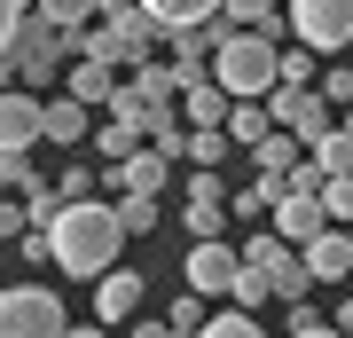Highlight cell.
I'll return each instance as SVG.
<instances>
[{
  "label": "cell",
  "mask_w": 353,
  "mask_h": 338,
  "mask_svg": "<svg viewBox=\"0 0 353 338\" xmlns=\"http://www.w3.org/2000/svg\"><path fill=\"white\" fill-rule=\"evenodd\" d=\"M48 244H55V267H63V276L102 283L118 267V252H126V228H118L110 197H94V205H63V213L48 220Z\"/></svg>",
  "instance_id": "6da1fadb"
},
{
  "label": "cell",
  "mask_w": 353,
  "mask_h": 338,
  "mask_svg": "<svg viewBox=\"0 0 353 338\" xmlns=\"http://www.w3.org/2000/svg\"><path fill=\"white\" fill-rule=\"evenodd\" d=\"M63 63H71V39L48 32V24L32 16L24 39L8 48V63H0V95H39V102H48V87L63 79Z\"/></svg>",
  "instance_id": "7a4b0ae2"
},
{
  "label": "cell",
  "mask_w": 353,
  "mask_h": 338,
  "mask_svg": "<svg viewBox=\"0 0 353 338\" xmlns=\"http://www.w3.org/2000/svg\"><path fill=\"white\" fill-rule=\"evenodd\" d=\"M150 48H157V32H150L141 8H102V24L71 48V63L87 55V63H102V71H126V79H134L141 63H150Z\"/></svg>",
  "instance_id": "3957f363"
},
{
  "label": "cell",
  "mask_w": 353,
  "mask_h": 338,
  "mask_svg": "<svg viewBox=\"0 0 353 338\" xmlns=\"http://www.w3.org/2000/svg\"><path fill=\"white\" fill-rule=\"evenodd\" d=\"M0 338H71V314L48 283H0Z\"/></svg>",
  "instance_id": "277c9868"
},
{
  "label": "cell",
  "mask_w": 353,
  "mask_h": 338,
  "mask_svg": "<svg viewBox=\"0 0 353 338\" xmlns=\"http://www.w3.org/2000/svg\"><path fill=\"white\" fill-rule=\"evenodd\" d=\"M290 32H299L306 55L345 63V48H353V0H299V8H290Z\"/></svg>",
  "instance_id": "5b68a950"
},
{
  "label": "cell",
  "mask_w": 353,
  "mask_h": 338,
  "mask_svg": "<svg viewBox=\"0 0 353 338\" xmlns=\"http://www.w3.org/2000/svg\"><path fill=\"white\" fill-rule=\"evenodd\" d=\"M267 111H275V134H290L299 150H314V142L338 134V111H330L314 87H275V95H267Z\"/></svg>",
  "instance_id": "8992f818"
},
{
  "label": "cell",
  "mask_w": 353,
  "mask_h": 338,
  "mask_svg": "<svg viewBox=\"0 0 353 338\" xmlns=\"http://www.w3.org/2000/svg\"><path fill=\"white\" fill-rule=\"evenodd\" d=\"M181 276L204 307L212 299H236V276H243V252L236 244H189V260H181Z\"/></svg>",
  "instance_id": "52a82bcc"
},
{
  "label": "cell",
  "mask_w": 353,
  "mask_h": 338,
  "mask_svg": "<svg viewBox=\"0 0 353 338\" xmlns=\"http://www.w3.org/2000/svg\"><path fill=\"white\" fill-rule=\"evenodd\" d=\"M134 314H150V283L134 276V267H110V276L94 283V323H134Z\"/></svg>",
  "instance_id": "ba28073f"
},
{
  "label": "cell",
  "mask_w": 353,
  "mask_h": 338,
  "mask_svg": "<svg viewBox=\"0 0 353 338\" xmlns=\"http://www.w3.org/2000/svg\"><path fill=\"white\" fill-rule=\"evenodd\" d=\"M102 181H110L118 197H157V189L173 181V158H165V150H150V142H141V150H134L126 165H110V173H102Z\"/></svg>",
  "instance_id": "9c48e42d"
},
{
  "label": "cell",
  "mask_w": 353,
  "mask_h": 338,
  "mask_svg": "<svg viewBox=\"0 0 353 338\" xmlns=\"http://www.w3.org/2000/svg\"><path fill=\"white\" fill-rule=\"evenodd\" d=\"M150 32H173V39H196V32H220V8L212 0H150Z\"/></svg>",
  "instance_id": "30bf717a"
},
{
  "label": "cell",
  "mask_w": 353,
  "mask_h": 338,
  "mask_svg": "<svg viewBox=\"0 0 353 338\" xmlns=\"http://www.w3.org/2000/svg\"><path fill=\"white\" fill-rule=\"evenodd\" d=\"M39 142H55V150L94 142V111H79L71 95H48V102H39Z\"/></svg>",
  "instance_id": "8fae6325"
},
{
  "label": "cell",
  "mask_w": 353,
  "mask_h": 338,
  "mask_svg": "<svg viewBox=\"0 0 353 338\" xmlns=\"http://www.w3.org/2000/svg\"><path fill=\"white\" fill-rule=\"evenodd\" d=\"M39 150V95H0V158Z\"/></svg>",
  "instance_id": "7c38bea8"
},
{
  "label": "cell",
  "mask_w": 353,
  "mask_h": 338,
  "mask_svg": "<svg viewBox=\"0 0 353 338\" xmlns=\"http://www.w3.org/2000/svg\"><path fill=\"white\" fill-rule=\"evenodd\" d=\"M63 95L79 102V111H110V95H118V71H102V63H63Z\"/></svg>",
  "instance_id": "4fadbf2b"
},
{
  "label": "cell",
  "mask_w": 353,
  "mask_h": 338,
  "mask_svg": "<svg viewBox=\"0 0 353 338\" xmlns=\"http://www.w3.org/2000/svg\"><path fill=\"white\" fill-rule=\"evenodd\" d=\"M299 260H306V276H314V283H345V276H353V236H345V228H330V236H314Z\"/></svg>",
  "instance_id": "5bb4252c"
},
{
  "label": "cell",
  "mask_w": 353,
  "mask_h": 338,
  "mask_svg": "<svg viewBox=\"0 0 353 338\" xmlns=\"http://www.w3.org/2000/svg\"><path fill=\"white\" fill-rule=\"evenodd\" d=\"M228 32H259V39H283L290 32V8H275V0H228Z\"/></svg>",
  "instance_id": "9a60e30c"
},
{
  "label": "cell",
  "mask_w": 353,
  "mask_h": 338,
  "mask_svg": "<svg viewBox=\"0 0 353 338\" xmlns=\"http://www.w3.org/2000/svg\"><path fill=\"white\" fill-rule=\"evenodd\" d=\"M267 134H275V111H267V102H236V111H228V142H236V150H259Z\"/></svg>",
  "instance_id": "2e32d148"
},
{
  "label": "cell",
  "mask_w": 353,
  "mask_h": 338,
  "mask_svg": "<svg viewBox=\"0 0 353 338\" xmlns=\"http://www.w3.org/2000/svg\"><path fill=\"white\" fill-rule=\"evenodd\" d=\"M275 87H322V55L283 48V55H275Z\"/></svg>",
  "instance_id": "e0dca14e"
},
{
  "label": "cell",
  "mask_w": 353,
  "mask_h": 338,
  "mask_svg": "<svg viewBox=\"0 0 353 338\" xmlns=\"http://www.w3.org/2000/svg\"><path fill=\"white\" fill-rule=\"evenodd\" d=\"M110 213H118V228H126V244H134V236L157 228V197H110Z\"/></svg>",
  "instance_id": "ac0fdd59"
},
{
  "label": "cell",
  "mask_w": 353,
  "mask_h": 338,
  "mask_svg": "<svg viewBox=\"0 0 353 338\" xmlns=\"http://www.w3.org/2000/svg\"><path fill=\"white\" fill-rule=\"evenodd\" d=\"M306 158H314V173H322V181H345V173H353V142H345V134L314 142V150H306Z\"/></svg>",
  "instance_id": "d6986e66"
},
{
  "label": "cell",
  "mask_w": 353,
  "mask_h": 338,
  "mask_svg": "<svg viewBox=\"0 0 353 338\" xmlns=\"http://www.w3.org/2000/svg\"><path fill=\"white\" fill-rule=\"evenodd\" d=\"M134 150H141V134H134V126H110V118L94 126V158H110V165H126Z\"/></svg>",
  "instance_id": "ffe728a7"
},
{
  "label": "cell",
  "mask_w": 353,
  "mask_h": 338,
  "mask_svg": "<svg viewBox=\"0 0 353 338\" xmlns=\"http://www.w3.org/2000/svg\"><path fill=\"white\" fill-rule=\"evenodd\" d=\"M55 197H63V205H94V165H87V158H71L63 173H55Z\"/></svg>",
  "instance_id": "44dd1931"
},
{
  "label": "cell",
  "mask_w": 353,
  "mask_h": 338,
  "mask_svg": "<svg viewBox=\"0 0 353 338\" xmlns=\"http://www.w3.org/2000/svg\"><path fill=\"white\" fill-rule=\"evenodd\" d=\"M314 95L345 118V111H353V63H322V87H314Z\"/></svg>",
  "instance_id": "7402d4cb"
},
{
  "label": "cell",
  "mask_w": 353,
  "mask_h": 338,
  "mask_svg": "<svg viewBox=\"0 0 353 338\" xmlns=\"http://www.w3.org/2000/svg\"><path fill=\"white\" fill-rule=\"evenodd\" d=\"M204 323H212V307H204L196 291H189V299H173V314H165V330H173V338H196Z\"/></svg>",
  "instance_id": "603a6c76"
},
{
  "label": "cell",
  "mask_w": 353,
  "mask_h": 338,
  "mask_svg": "<svg viewBox=\"0 0 353 338\" xmlns=\"http://www.w3.org/2000/svg\"><path fill=\"white\" fill-rule=\"evenodd\" d=\"M267 299H275L267 267H243V276H236V314H252V307H267Z\"/></svg>",
  "instance_id": "cb8c5ba5"
},
{
  "label": "cell",
  "mask_w": 353,
  "mask_h": 338,
  "mask_svg": "<svg viewBox=\"0 0 353 338\" xmlns=\"http://www.w3.org/2000/svg\"><path fill=\"white\" fill-rule=\"evenodd\" d=\"M322 213H330V228H353V173L345 181H322Z\"/></svg>",
  "instance_id": "d4e9b609"
},
{
  "label": "cell",
  "mask_w": 353,
  "mask_h": 338,
  "mask_svg": "<svg viewBox=\"0 0 353 338\" xmlns=\"http://www.w3.org/2000/svg\"><path fill=\"white\" fill-rule=\"evenodd\" d=\"M196 338H267V330L252 323V314H236V307H228V314H212V323H204Z\"/></svg>",
  "instance_id": "484cf974"
},
{
  "label": "cell",
  "mask_w": 353,
  "mask_h": 338,
  "mask_svg": "<svg viewBox=\"0 0 353 338\" xmlns=\"http://www.w3.org/2000/svg\"><path fill=\"white\" fill-rule=\"evenodd\" d=\"M24 24H32V8H24V0H0V63H8V48L24 39Z\"/></svg>",
  "instance_id": "4316f807"
},
{
  "label": "cell",
  "mask_w": 353,
  "mask_h": 338,
  "mask_svg": "<svg viewBox=\"0 0 353 338\" xmlns=\"http://www.w3.org/2000/svg\"><path fill=\"white\" fill-rule=\"evenodd\" d=\"M0 236H8V244H24V236H32V213H24L16 197H0Z\"/></svg>",
  "instance_id": "83f0119b"
},
{
  "label": "cell",
  "mask_w": 353,
  "mask_h": 338,
  "mask_svg": "<svg viewBox=\"0 0 353 338\" xmlns=\"http://www.w3.org/2000/svg\"><path fill=\"white\" fill-rule=\"evenodd\" d=\"M283 323H290V338H306V330H322V307L299 299V307H283Z\"/></svg>",
  "instance_id": "f1b7e54d"
},
{
  "label": "cell",
  "mask_w": 353,
  "mask_h": 338,
  "mask_svg": "<svg viewBox=\"0 0 353 338\" xmlns=\"http://www.w3.org/2000/svg\"><path fill=\"white\" fill-rule=\"evenodd\" d=\"M24 267H55V244H48V228H32V236H24Z\"/></svg>",
  "instance_id": "f546056e"
},
{
  "label": "cell",
  "mask_w": 353,
  "mask_h": 338,
  "mask_svg": "<svg viewBox=\"0 0 353 338\" xmlns=\"http://www.w3.org/2000/svg\"><path fill=\"white\" fill-rule=\"evenodd\" d=\"M134 338H173V330H165V314H134Z\"/></svg>",
  "instance_id": "4dcf8cb0"
},
{
  "label": "cell",
  "mask_w": 353,
  "mask_h": 338,
  "mask_svg": "<svg viewBox=\"0 0 353 338\" xmlns=\"http://www.w3.org/2000/svg\"><path fill=\"white\" fill-rule=\"evenodd\" d=\"M71 338H110V330H102V323H71Z\"/></svg>",
  "instance_id": "1f68e13d"
},
{
  "label": "cell",
  "mask_w": 353,
  "mask_h": 338,
  "mask_svg": "<svg viewBox=\"0 0 353 338\" xmlns=\"http://www.w3.org/2000/svg\"><path fill=\"white\" fill-rule=\"evenodd\" d=\"M338 134H345V142H353V111H345V118H338Z\"/></svg>",
  "instance_id": "d6a6232c"
},
{
  "label": "cell",
  "mask_w": 353,
  "mask_h": 338,
  "mask_svg": "<svg viewBox=\"0 0 353 338\" xmlns=\"http://www.w3.org/2000/svg\"><path fill=\"white\" fill-rule=\"evenodd\" d=\"M306 338H338V330H330V323H322V330H306Z\"/></svg>",
  "instance_id": "836d02e7"
},
{
  "label": "cell",
  "mask_w": 353,
  "mask_h": 338,
  "mask_svg": "<svg viewBox=\"0 0 353 338\" xmlns=\"http://www.w3.org/2000/svg\"><path fill=\"white\" fill-rule=\"evenodd\" d=\"M0 189H8V173H0Z\"/></svg>",
  "instance_id": "e575fe53"
},
{
  "label": "cell",
  "mask_w": 353,
  "mask_h": 338,
  "mask_svg": "<svg viewBox=\"0 0 353 338\" xmlns=\"http://www.w3.org/2000/svg\"><path fill=\"white\" fill-rule=\"evenodd\" d=\"M345 236H353V228H345Z\"/></svg>",
  "instance_id": "d590c367"
}]
</instances>
